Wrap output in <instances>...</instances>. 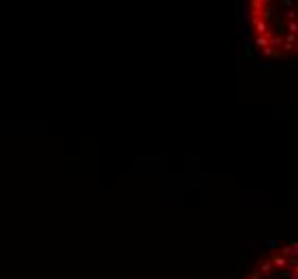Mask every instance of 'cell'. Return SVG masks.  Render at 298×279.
Returning a JSON list of instances; mask_svg holds the SVG:
<instances>
[{
    "label": "cell",
    "mask_w": 298,
    "mask_h": 279,
    "mask_svg": "<svg viewBox=\"0 0 298 279\" xmlns=\"http://www.w3.org/2000/svg\"><path fill=\"white\" fill-rule=\"evenodd\" d=\"M249 15L251 17H262V20H271L272 2H268V0H251L249 2Z\"/></svg>",
    "instance_id": "obj_1"
},
{
    "label": "cell",
    "mask_w": 298,
    "mask_h": 279,
    "mask_svg": "<svg viewBox=\"0 0 298 279\" xmlns=\"http://www.w3.org/2000/svg\"><path fill=\"white\" fill-rule=\"evenodd\" d=\"M271 20H262V17H251V31H253V37H264V34L271 31Z\"/></svg>",
    "instance_id": "obj_2"
},
{
    "label": "cell",
    "mask_w": 298,
    "mask_h": 279,
    "mask_svg": "<svg viewBox=\"0 0 298 279\" xmlns=\"http://www.w3.org/2000/svg\"><path fill=\"white\" fill-rule=\"evenodd\" d=\"M268 260H271V264H272L274 271H288V262H290V260L285 258V256H281L279 251H272L271 256H268Z\"/></svg>",
    "instance_id": "obj_3"
},
{
    "label": "cell",
    "mask_w": 298,
    "mask_h": 279,
    "mask_svg": "<svg viewBox=\"0 0 298 279\" xmlns=\"http://www.w3.org/2000/svg\"><path fill=\"white\" fill-rule=\"evenodd\" d=\"M255 271H258L262 277H268V275H272V273H274V269H272V264H271V260H268V258L258 260V264H255Z\"/></svg>",
    "instance_id": "obj_4"
},
{
    "label": "cell",
    "mask_w": 298,
    "mask_h": 279,
    "mask_svg": "<svg viewBox=\"0 0 298 279\" xmlns=\"http://www.w3.org/2000/svg\"><path fill=\"white\" fill-rule=\"evenodd\" d=\"M298 20V11L296 9H285L281 15H279V22H296Z\"/></svg>",
    "instance_id": "obj_5"
},
{
    "label": "cell",
    "mask_w": 298,
    "mask_h": 279,
    "mask_svg": "<svg viewBox=\"0 0 298 279\" xmlns=\"http://www.w3.org/2000/svg\"><path fill=\"white\" fill-rule=\"evenodd\" d=\"M260 54L264 58H283L281 52L279 50H272V47H264V50H260Z\"/></svg>",
    "instance_id": "obj_6"
},
{
    "label": "cell",
    "mask_w": 298,
    "mask_h": 279,
    "mask_svg": "<svg viewBox=\"0 0 298 279\" xmlns=\"http://www.w3.org/2000/svg\"><path fill=\"white\" fill-rule=\"evenodd\" d=\"M290 247H292V256L298 258V241H292V243H290Z\"/></svg>",
    "instance_id": "obj_7"
},
{
    "label": "cell",
    "mask_w": 298,
    "mask_h": 279,
    "mask_svg": "<svg viewBox=\"0 0 298 279\" xmlns=\"http://www.w3.org/2000/svg\"><path fill=\"white\" fill-rule=\"evenodd\" d=\"M288 279H298V273H294V271H288Z\"/></svg>",
    "instance_id": "obj_8"
},
{
    "label": "cell",
    "mask_w": 298,
    "mask_h": 279,
    "mask_svg": "<svg viewBox=\"0 0 298 279\" xmlns=\"http://www.w3.org/2000/svg\"><path fill=\"white\" fill-rule=\"evenodd\" d=\"M292 271H294V273H298V264H296V266H294V269H292Z\"/></svg>",
    "instance_id": "obj_9"
},
{
    "label": "cell",
    "mask_w": 298,
    "mask_h": 279,
    "mask_svg": "<svg viewBox=\"0 0 298 279\" xmlns=\"http://www.w3.org/2000/svg\"><path fill=\"white\" fill-rule=\"evenodd\" d=\"M294 52H298V39H296V50Z\"/></svg>",
    "instance_id": "obj_10"
}]
</instances>
